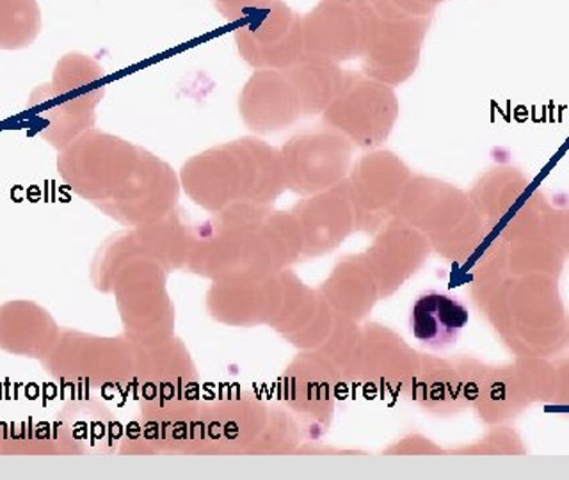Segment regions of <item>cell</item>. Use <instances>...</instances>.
<instances>
[{
    "label": "cell",
    "instance_id": "obj_1",
    "mask_svg": "<svg viewBox=\"0 0 569 480\" xmlns=\"http://www.w3.org/2000/svg\"><path fill=\"white\" fill-rule=\"evenodd\" d=\"M468 319L470 313L461 301L432 290L415 301L409 326L418 342L431 349H445L458 340Z\"/></svg>",
    "mask_w": 569,
    "mask_h": 480
},
{
    "label": "cell",
    "instance_id": "obj_3",
    "mask_svg": "<svg viewBox=\"0 0 569 480\" xmlns=\"http://www.w3.org/2000/svg\"><path fill=\"white\" fill-rule=\"evenodd\" d=\"M340 2H365V0H340Z\"/></svg>",
    "mask_w": 569,
    "mask_h": 480
},
{
    "label": "cell",
    "instance_id": "obj_2",
    "mask_svg": "<svg viewBox=\"0 0 569 480\" xmlns=\"http://www.w3.org/2000/svg\"><path fill=\"white\" fill-rule=\"evenodd\" d=\"M40 31L38 0H0V49H26Z\"/></svg>",
    "mask_w": 569,
    "mask_h": 480
}]
</instances>
